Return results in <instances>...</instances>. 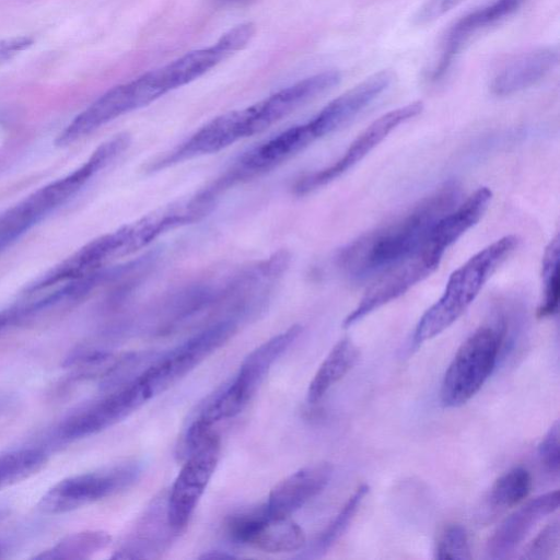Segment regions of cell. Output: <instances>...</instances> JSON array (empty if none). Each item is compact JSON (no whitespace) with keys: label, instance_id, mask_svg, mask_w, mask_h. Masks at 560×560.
Here are the masks:
<instances>
[{"label":"cell","instance_id":"1","mask_svg":"<svg viewBox=\"0 0 560 560\" xmlns=\"http://www.w3.org/2000/svg\"><path fill=\"white\" fill-rule=\"evenodd\" d=\"M459 187L443 184L410 210L347 244L337 256L340 270L353 281L376 278L416 252L438 220L456 205Z\"/></svg>","mask_w":560,"mask_h":560},{"label":"cell","instance_id":"2","mask_svg":"<svg viewBox=\"0 0 560 560\" xmlns=\"http://www.w3.org/2000/svg\"><path fill=\"white\" fill-rule=\"evenodd\" d=\"M518 243L515 235L503 236L453 271L440 299L420 317L412 335V347H419L453 325Z\"/></svg>","mask_w":560,"mask_h":560},{"label":"cell","instance_id":"3","mask_svg":"<svg viewBox=\"0 0 560 560\" xmlns=\"http://www.w3.org/2000/svg\"><path fill=\"white\" fill-rule=\"evenodd\" d=\"M509 324L502 315L478 327L459 346L441 384V402L457 408L470 400L492 374L504 346Z\"/></svg>","mask_w":560,"mask_h":560},{"label":"cell","instance_id":"4","mask_svg":"<svg viewBox=\"0 0 560 560\" xmlns=\"http://www.w3.org/2000/svg\"><path fill=\"white\" fill-rule=\"evenodd\" d=\"M142 471L137 460H126L60 480L39 500L46 515L63 514L112 497L133 485Z\"/></svg>","mask_w":560,"mask_h":560},{"label":"cell","instance_id":"5","mask_svg":"<svg viewBox=\"0 0 560 560\" xmlns=\"http://www.w3.org/2000/svg\"><path fill=\"white\" fill-rule=\"evenodd\" d=\"M237 330V319L225 318L199 331L182 345L166 352L137 377L151 398L164 393L186 376Z\"/></svg>","mask_w":560,"mask_h":560},{"label":"cell","instance_id":"6","mask_svg":"<svg viewBox=\"0 0 560 560\" xmlns=\"http://www.w3.org/2000/svg\"><path fill=\"white\" fill-rule=\"evenodd\" d=\"M164 95L151 71L124 84L116 85L81 112L59 133L55 143L67 147L92 133L107 122L139 109Z\"/></svg>","mask_w":560,"mask_h":560},{"label":"cell","instance_id":"7","mask_svg":"<svg viewBox=\"0 0 560 560\" xmlns=\"http://www.w3.org/2000/svg\"><path fill=\"white\" fill-rule=\"evenodd\" d=\"M220 452V436L213 431L188 452L166 501V518L173 533H180L188 525L214 474Z\"/></svg>","mask_w":560,"mask_h":560},{"label":"cell","instance_id":"8","mask_svg":"<svg viewBox=\"0 0 560 560\" xmlns=\"http://www.w3.org/2000/svg\"><path fill=\"white\" fill-rule=\"evenodd\" d=\"M150 399L144 386L135 377L69 413L55 427L51 439L56 443H69L91 436L121 421Z\"/></svg>","mask_w":560,"mask_h":560},{"label":"cell","instance_id":"9","mask_svg":"<svg viewBox=\"0 0 560 560\" xmlns=\"http://www.w3.org/2000/svg\"><path fill=\"white\" fill-rule=\"evenodd\" d=\"M443 253L423 243L416 252L376 278L364 295L343 320V327H350L363 317L399 298L413 285L430 276L440 265Z\"/></svg>","mask_w":560,"mask_h":560},{"label":"cell","instance_id":"10","mask_svg":"<svg viewBox=\"0 0 560 560\" xmlns=\"http://www.w3.org/2000/svg\"><path fill=\"white\" fill-rule=\"evenodd\" d=\"M226 532L233 541L269 553L296 551L305 544L298 523L290 516L269 514L265 504L230 516Z\"/></svg>","mask_w":560,"mask_h":560},{"label":"cell","instance_id":"11","mask_svg":"<svg viewBox=\"0 0 560 560\" xmlns=\"http://www.w3.org/2000/svg\"><path fill=\"white\" fill-rule=\"evenodd\" d=\"M422 109L421 102H412L382 115L350 143L335 163L301 177L294 185V192L305 195L329 184L365 158L394 129L419 115Z\"/></svg>","mask_w":560,"mask_h":560},{"label":"cell","instance_id":"12","mask_svg":"<svg viewBox=\"0 0 560 560\" xmlns=\"http://www.w3.org/2000/svg\"><path fill=\"white\" fill-rule=\"evenodd\" d=\"M340 81L337 71H325L298 81L249 106L256 133L271 127L299 107L316 98Z\"/></svg>","mask_w":560,"mask_h":560},{"label":"cell","instance_id":"13","mask_svg":"<svg viewBox=\"0 0 560 560\" xmlns=\"http://www.w3.org/2000/svg\"><path fill=\"white\" fill-rule=\"evenodd\" d=\"M559 490L537 495L517 508L489 537L486 546L487 558H506L547 515L559 508Z\"/></svg>","mask_w":560,"mask_h":560},{"label":"cell","instance_id":"14","mask_svg":"<svg viewBox=\"0 0 560 560\" xmlns=\"http://www.w3.org/2000/svg\"><path fill=\"white\" fill-rule=\"evenodd\" d=\"M301 331V326L293 325L261 343L244 359L236 376L226 386L229 394L242 409L250 401L273 363L298 339Z\"/></svg>","mask_w":560,"mask_h":560},{"label":"cell","instance_id":"15","mask_svg":"<svg viewBox=\"0 0 560 560\" xmlns=\"http://www.w3.org/2000/svg\"><path fill=\"white\" fill-rule=\"evenodd\" d=\"M524 2L525 0H492L455 22L445 35L440 59L431 71L430 79L436 81L442 78L475 34L510 16Z\"/></svg>","mask_w":560,"mask_h":560},{"label":"cell","instance_id":"16","mask_svg":"<svg viewBox=\"0 0 560 560\" xmlns=\"http://www.w3.org/2000/svg\"><path fill=\"white\" fill-rule=\"evenodd\" d=\"M393 73L378 71L339 95L311 118L320 137H325L350 122L392 83Z\"/></svg>","mask_w":560,"mask_h":560},{"label":"cell","instance_id":"17","mask_svg":"<svg viewBox=\"0 0 560 560\" xmlns=\"http://www.w3.org/2000/svg\"><path fill=\"white\" fill-rule=\"evenodd\" d=\"M332 466L320 462L307 465L280 480L269 492L265 506L269 514L291 516L328 485Z\"/></svg>","mask_w":560,"mask_h":560},{"label":"cell","instance_id":"18","mask_svg":"<svg viewBox=\"0 0 560 560\" xmlns=\"http://www.w3.org/2000/svg\"><path fill=\"white\" fill-rule=\"evenodd\" d=\"M557 47H544L525 52L505 65L493 78L490 89L497 96H506L540 81L558 63Z\"/></svg>","mask_w":560,"mask_h":560},{"label":"cell","instance_id":"19","mask_svg":"<svg viewBox=\"0 0 560 560\" xmlns=\"http://www.w3.org/2000/svg\"><path fill=\"white\" fill-rule=\"evenodd\" d=\"M492 199L488 187L478 188L463 203L452 208L431 229L425 244L441 253L471 229L487 211Z\"/></svg>","mask_w":560,"mask_h":560},{"label":"cell","instance_id":"20","mask_svg":"<svg viewBox=\"0 0 560 560\" xmlns=\"http://www.w3.org/2000/svg\"><path fill=\"white\" fill-rule=\"evenodd\" d=\"M229 55L218 39L212 46L189 51L168 65L152 70V74L165 94L198 79Z\"/></svg>","mask_w":560,"mask_h":560},{"label":"cell","instance_id":"21","mask_svg":"<svg viewBox=\"0 0 560 560\" xmlns=\"http://www.w3.org/2000/svg\"><path fill=\"white\" fill-rule=\"evenodd\" d=\"M360 350L348 337L340 339L329 351L310 382L306 399L318 402L358 362Z\"/></svg>","mask_w":560,"mask_h":560},{"label":"cell","instance_id":"22","mask_svg":"<svg viewBox=\"0 0 560 560\" xmlns=\"http://www.w3.org/2000/svg\"><path fill=\"white\" fill-rule=\"evenodd\" d=\"M51 212L38 190L0 213V253Z\"/></svg>","mask_w":560,"mask_h":560},{"label":"cell","instance_id":"23","mask_svg":"<svg viewBox=\"0 0 560 560\" xmlns=\"http://www.w3.org/2000/svg\"><path fill=\"white\" fill-rule=\"evenodd\" d=\"M110 542V536L103 530H85L71 534L52 547L36 555L38 560L86 559Z\"/></svg>","mask_w":560,"mask_h":560},{"label":"cell","instance_id":"24","mask_svg":"<svg viewBox=\"0 0 560 560\" xmlns=\"http://www.w3.org/2000/svg\"><path fill=\"white\" fill-rule=\"evenodd\" d=\"M48 459L43 447H24L0 454V490L40 470Z\"/></svg>","mask_w":560,"mask_h":560},{"label":"cell","instance_id":"25","mask_svg":"<svg viewBox=\"0 0 560 560\" xmlns=\"http://www.w3.org/2000/svg\"><path fill=\"white\" fill-rule=\"evenodd\" d=\"M532 476L521 466L502 474L492 485L489 502L494 509H508L517 505L530 492Z\"/></svg>","mask_w":560,"mask_h":560},{"label":"cell","instance_id":"26","mask_svg":"<svg viewBox=\"0 0 560 560\" xmlns=\"http://www.w3.org/2000/svg\"><path fill=\"white\" fill-rule=\"evenodd\" d=\"M369 486L366 483H362L349 497L334 520H331V522L317 537L313 546V552L315 555H324L343 536L354 520L364 498L369 493Z\"/></svg>","mask_w":560,"mask_h":560},{"label":"cell","instance_id":"27","mask_svg":"<svg viewBox=\"0 0 560 560\" xmlns=\"http://www.w3.org/2000/svg\"><path fill=\"white\" fill-rule=\"evenodd\" d=\"M559 236L556 235L545 249L541 261V278L544 299L537 311L539 318L553 316L558 313L560 281H559Z\"/></svg>","mask_w":560,"mask_h":560},{"label":"cell","instance_id":"28","mask_svg":"<svg viewBox=\"0 0 560 560\" xmlns=\"http://www.w3.org/2000/svg\"><path fill=\"white\" fill-rule=\"evenodd\" d=\"M434 558L441 560L471 559L468 533L463 525L452 523L441 530L434 547Z\"/></svg>","mask_w":560,"mask_h":560},{"label":"cell","instance_id":"29","mask_svg":"<svg viewBox=\"0 0 560 560\" xmlns=\"http://www.w3.org/2000/svg\"><path fill=\"white\" fill-rule=\"evenodd\" d=\"M560 524L556 518L548 523L525 547L521 558L529 560L550 559L559 548Z\"/></svg>","mask_w":560,"mask_h":560},{"label":"cell","instance_id":"30","mask_svg":"<svg viewBox=\"0 0 560 560\" xmlns=\"http://www.w3.org/2000/svg\"><path fill=\"white\" fill-rule=\"evenodd\" d=\"M538 456L542 466L553 475L559 474V422L556 420L538 445Z\"/></svg>","mask_w":560,"mask_h":560},{"label":"cell","instance_id":"31","mask_svg":"<svg viewBox=\"0 0 560 560\" xmlns=\"http://www.w3.org/2000/svg\"><path fill=\"white\" fill-rule=\"evenodd\" d=\"M465 0H428L423 3L413 16L418 25H424L435 21Z\"/></svg>","mask_w":560,"mask_h":560},{"label":"cell","instance_id":"32","mask_svg":"<svg viewBox=\"0 0 560 560\" xmlns=\"http://www.w3.org/2000/svg\"><path fill=\"white\" fill-rule=\"evenodd\" d=\"M33 44L27 36L11 37L0 40V65L9 61Z\"/></svg>","mask_w":560,"mask_h":560},{"label":"cell","instance_id":"33","mask_svg":"<svg viewBox=\"0 0 560 560\" xmlns=\"http://www.w3.org/2000/svg\"><path fill=\"white\" fill-rule=\"evenodd\" d=\"M200 559H219V560H222V559H233L235 558L233 555H230V553H226V552H223V551H219V550H214V551H208L206 553H203L202 556L199 557Z\"/></svg>","mask_w":560,"mask_h":560},{"label":"cell","instance_id":"34","mask_svg":"<svg viewBox=\"0 0 560 560\" xmlns=\"http://www.w3.org/2000/svg\"><path fill=\"white\" fill-rule=\"evenodd\" d=\"M7 516V511L0 510V522H2Z\"/></svg>","mask_w":560,"mask_h":560}]
</instances>
